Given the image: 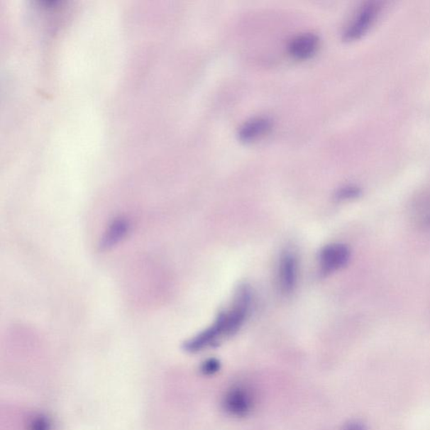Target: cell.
<instances>
[{"label":"cell","mask_w":430,"mask_h":430,"mask_svg":"<svg viewBox=\"0 0 430 430\" xmlns=\"http://www.w3.org/2000/svg\"><path fill=\"white\" fill-rule=\"evenodd\" d=\"M382 6L381 2H365L356 11L353 19L351 20L344 32V39L354 40L360 38L372 26L381 13Z\"/></svg>","instance_id":"obj_1"},{"label":"cell","mask_w":430,"mask_h":430,"mask_svg":"<svg viewBox=\"0 0 430 430\" xmlns=\"http://www.w3.org/2000/svg\"><path fill=\"white\" fill-rule=\"evenodd\" d=\"M351 251L345 245L331 244L324 247L319 253V265L324 274L344 268L348 263Z\"/></svg>","instance_id":"obj_2"},{"label":"cell","mask_w":430,"mask_h":430,"mask_svg":"<svg viewBox=\"0 0 430 430\" xmlns=\"http://www.w3.org/2000/svg\"><path fill=\"white\" fill-rule=\"evenodd\" d=\"M297 278V260L294 253L285 251L279 260L278 283L283 294L294 291Z\"/></svg>","instance_id":"obj_3"},{"label":"cell","mask_w":430,"mask_h":430,"mask_svg":"<svg viewBox=\"0 0 430 430\" xmlns=\"http://www.w3.org/2000/svg\"><path fill=\"white\" fill-rule=\"evenodd\" d=\"M319 40L316 35L304 33L297 35L288 45V51L292 57L304 60L313 56L319 48Z\"/></svg>","instance_id":"obj_4"},{"label":"cell","mask_w":430,"mask_h":430,"mask_svg":"<svg viewBox=\"0 0 430 430\" xmlns=\"http://www.w3.org/2000/svg\"><path fill=\"white\" fill-rule=\"evenodd\" d=\"M130 223L126 218L114 219L105 231L99 243V249L109 250L125 239L130 231Z\"/></svg>","instance_id":"obj_5"},{"label":"cell","mask_w":430,"mask_h":430,"mask_svg":"<svg viewBox=\"0 0 430 430\" xmlns=\"http://www.w3.org/2000/svg\"><path fill=\"white\" fill-rule=\"evenodd\" d=\"M272 121L267 117H256L246 121L239 130V139L243 143H250L266 135L271 130Z\"/></svg>","instance_id":"obj_6"},{"label":"cell","mask_w":430,"mask_h":430,"mask_svg":"<svg viewBox=\"0 0 430 430\" xmlns=\"http://www.w3.org/2000/svg\"><path fill=\"white\" fill-rule=\"evenodd\" d=\"M226 409L234 415H244L250 409V399L248 393L237 388L228 393L226 397Z\"/></svg>","instance_id":"obj_7"},{"label":"cell","mask_w":430,"mask_h":430,"mask_svg":"<svg viewBox=\"0 0 430 430\" xmlns=\"http://www.w3.org/2000/svg\"><path fill=\"white\" fill-rule=\"evenodd\" d=\"M358 194L359 190L354 187H343V189L337 192L336 199L338 200L353 199L355 197L358 196Z\"/></svg>","instance_id":"obj_8"},{"label":"cell","mask_w":430,"mask_h":430,"mask_svg":"<svg viewBox=\"0 0 430 430\" xmlns=\"http://www.w3.org/2000/svg\"><path fill=\"white\" fill-rule=\"evenodd\" d=\"M31 430H51V423L45 416H38L32 423Z\"/></svg>","instance_id":"obj_9"},{"label":"cell","mask_w":430,"mask_h":430,"mask_svg":"<svg viewBox=\"0 0 430 430\" xmlns=\"http://www.w3.org/2000/svg\"><path fill=\"white\" fill-rule=\"evenodd\" d=\"M219 369V363L215 360H209L206 361L203 365V372L205 374H213L217 372Z\"/></svg>","instance_id":"obj_10"}]
</instances>
